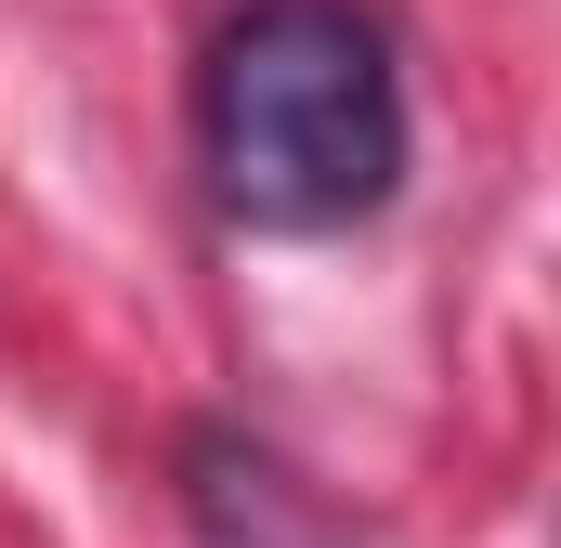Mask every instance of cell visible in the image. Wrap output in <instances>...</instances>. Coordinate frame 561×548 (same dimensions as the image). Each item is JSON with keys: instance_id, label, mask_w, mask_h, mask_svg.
Masks as SVG:
<instances>
[{"instance_id": "obj_2", "label": "cell", "mask_w": 561, "mask_h": 548, "mask_svg": "<svg viewBox=\"0 0 561 548\" xmlns=\"http://www.w3.org/2000/svg\"><path fill=\"white\" fill-rule=\"evenodd\" d=\"M183 510H196L209 548H353V523L287 470L262 431H236V418L183 431Z\"/></svg>"}, {"instance_id": "obj_1", "label": "cell", "mask_w": 561, "mask_h": 548, "mask_svg": "<svg viewBox=\"0 0 561 548\" xmlns=\"http://www.w3.org/2000/svg\"><path fill=\"white\" fill-rule=\"evenodd\" d=\"M196 170L249 236H353L405 196V66L366 0H236L196 66Z\"/></svg>"}]
</instances>
